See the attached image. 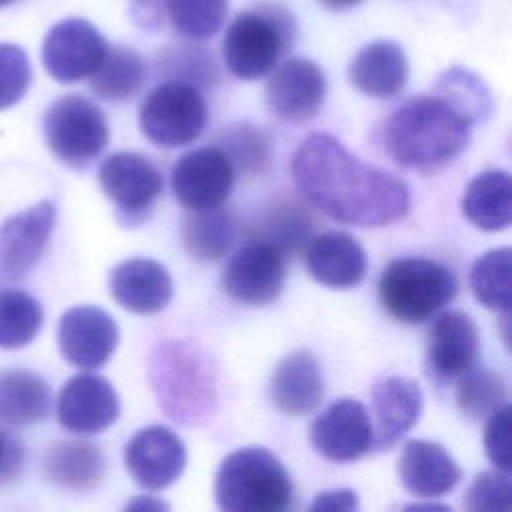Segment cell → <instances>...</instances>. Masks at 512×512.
I'll use <instances>...</instances> for the list:
<instances>
[{"mask_svg":"<svg viewBox=\"0 0 512 512\" xmlns=\"http://www.w3.org/2000/svg\"><path fill=\"white\" fill-rule=\"evenodd\" d=\"M146 80V64L142 56L122 44L108 46L98 68L88 76L90 90L108 102H124L134 98Z\"/></svg>","mask_w":512,"mask_h":512,"instance_id":"cell-29","label":"cell"},{"mask_svg":"<svg viewBox=\"0 0 512 512\" xmlns=\"http://www.w3.org/2000/svg\"><path fill=\"white\" fill-rule=\"evenodd\" d=\"M472 126L466 116L440 96H416L388 116L382 142L396 164L432 170L466 150Z\"/></svg>","mask_w":512,"mask_h":512,"instance_id":"cell-2","label":"cell"},{"mask_svg":"<svg viewBox=\"0 0 512 512\" xmlns=\"http://www.w3.org/2000/svg\"><path fill=\"white\" fill-rule=\"evenodd\" d=\"M180 238L194 260H220L236 240V222L232 214L220 206L190 210L182 220Z\"/></svg>","mask_w":512,"mask_h":512,"instance_id":"cell-31","label":"cell"},{"mask_svg":"<svg viewBox=\"0 0 512 512\" xmlns=\"http://www.w3.org/2000/svg\"><path fill=\"white\" fill-rule=\"evenodd\" d=\"M24 448L20 440L4 430H0V482L12 480L22 466Z\"/></svg>","mask_w":512,"mask_h":512,"instance_id":"cell-42","label":"cell"},{"mask_svg":"<svg viewBox=\"0 0 512 512\" xmlns=\"http://www.w3.org/2000/svg\"><path fill=\"white\" fill-rule=\"evenodd\" d=\"M304 260L308 274L316 282L336 290H346L360 284L368 268L366 252L358 240L338 230L312 238L306 244Z\"/></svg>","mask_w":512,"mask_h":512,"instance_id":"cell-23","label":"cell"},{"mask_svg":"<svg viewBox=\"0 0 512 512\" xmlns=\"http://www.w3.org/2000/svg\"><path fill=\"white\" fill-rule=\"evenodd\" d=\"M124 464L132 480L146 490L174 484L186 466V446L168 426L140 428L124 446Z\"/></svg>","mask_w":512,"mask_h":512,"instance_id":"cell-14","label":"cell"},{"mask_svg":"<svg viewBox=\"0 0 512 512\" xmlns=\"http://www.w3.org/2000/svg\"><path fill=\"white\" fill-rule=\"evenodd\" d=\"M424 394L408 376H386L372 386V448L390 450L420 418Z\"/></svg>","mask_w":512,"mask_h":512,"instance_id":"cell-19","label":"cell"},{"mask_svg":"<svg viewBox=\"0 0 512 512\" xmlns=\"http://www.w3.org/2000/svg\"><path fill=\"white\" fill-rule=\"evenodd\" d=\"M312 218L296 200H274L252 222V238L276 246L284 256L300 252L310 238Z\"/></svg>","mask_w":512,"mask_h":512,"instance_id":"cell-30","label":"cell"},{"mask_svg":"<svg viewBox=\"0 0 512 512\" xmlns=\"http://www.w3.org/2000/svg\"><path fill=\"white\" fill-rule=\"evenodd\" d=\"M170 506L154 496H138L132 502L126 504V510H150V512H160V510H168Z\"/></svg>","mask_w":512,"mask_h":512,"instance_id":"cell-44","label":"cell"},{"mask_svg":"<svg viewBox=\"0 0 512 512\" xmlns=\"http://www.w3.org/2000/svg\"><path fill=\"white\" fill-rule=\"evenodd\" d=\"M478 344L476 324L466 312L450 310L440 314L428 340L426 364L430 376L438 382L462 376L474 366Z\"/></svg>","mask_w":512,"mask_h":512,"instance_id":"cell-20","label":"cell"},{"mask_svg":"<svg viewBox=\"0 0 512 512\" xmlns=\"http://www.w3.org/2000/svg\"><path fill=\"white\" fill-rule=\"evenodd\" d=\"M214 498L224 512H284L294 486L284 464L262 446L230 452L214 478Z\"/></svg>","mask_w":512,"mask_h":512,"instance_id":"cell-4","label":"cell"},{"mask_svg":"<svg viewBox=\"0 0 512 512\" xmlns=\"http://www.w3.org/2000/svg\"><path fill=\"white\" fill-rule=\"evenodd\" d=\"M216 148H220L230 160L234 172L254 176L266 170L270 162L268 136L250 122H236L220 130L216 136Z\"/></svg>","mask_w":512,"mask_h":512,"instance_id":"cell-35","label":"cell"},{"mask_svg":"<svg viewBox=\"0 0 512 512\" xmlns=\"http://www.w3.org/2000/svg\"><path fill=\"white\" fill-rule=\"evenodd\" d=\"M56 226V206L42 200L0 226V280L16 282L24 278L42 258Z\"/></svg>","mask_w":512,"mask_h":512,"instance_id":"cell-13","label":"cell"},{"mask_svg":"<svg viewBox=\"0 0 512 512\" xmlns=\"http://www.w3.org/2000/svg\"><path fill=\"white\" fill-rule=\"evenodd\" d=\"M506 380L488 368H468L458 376L456 404L470 418H486L506 404Z\"/></svg>","mask_w":512,"mask_h":512,"instance_id":"cell-36","label":"cell"},{"mask_svg":"<svg viewBox=\"0 0 512 512\" xmlns=\"http://www.w3.org/2000/svg\"><path fill=\"white\" fill-rule=\"evenodd\" d=\"M32 80L28 54L16 44H0V110L22 100Z\"/></svg>","mask_w":512,"mask_h":512,"instance_id":"cell-40","label":"cell"},{"mask_svg":"<svg viewBox=\"0 0 512 512\" xmlns=\"http://www.w3.org/2000/svg\"><path fill=\"white\" fill-rule=\"evenodd\" d=\"M398 478L418 498H440L456 488L462 470L442 444L408 440L398 458Z\"/></svg>","mask_w":512,"mask_h":512,"instance_id":"cell-21","label":"cell"},{"mask_svg":"<svg viewBox=\"0 0 512 512\" xmlns=\"http://www.w3.org/2000/svg\"><path fill=\"white\" fill-rule=\"evenodd\" d=\"M106 38L84 18H66L50 28L42 44V64L58 82L88 78L104 58Z\"/></svg>","mask_w":512,"mask_h":512,"instance_id":"cell-11","label":"cell"},{"mask_svg":"<svg viewBox=\"0 0 512 512\" xmlns=\"http://www.w3.org/2000/svg\"><path fill=\"white\" fill-rule=\"evenodd\" d=\"M310 444L332 462H352L372 448V420L354 398L332 402L310 426Z\"/></svg>","mask_w":512,"mask_h":512,"instance_id":"cell-15","label":"cell"},{"mask_svg":"<svg viewBox=\"0 0 512 512\" xmlns=\"http://www.w3.org/2000/svg\"><path fill=\"white\" fill-rule=\"evenodd\" d=\"M40 302L22 290H0V348L30 344L42 328Z\"/></svg>","mask_w":512,"mask_h":512,"instance_id":"cell-34","label":"cell"},{"mask_svg":"<svg viewBox=\"0 0 512 512\" xmlns=\"http://www.w3.org/2000/svg\"><path fill=\"white\" fill-rule=\"evenodd\" d=\"M208 122V106L200 88L166 80L152 88L138 112L140 132L156 146L178 148L194 142Z\"/></svg>","mask_w":512,"mask_h":512,"instance_id":"cell-7","label":"cell"},{"mask_svg":"<svg viewBox=\"0 0 512 512\" xmlns=\"http://www.w3.org/2000/svg\"><path fill=\"white\" fill-rule=\"evenodd\" d=\"M406 510H450V508L442 504H408Z\"/></svg>","mask_w":512,"mask_h":512,"instance_id":"cell-46","label":"cell"},{"mask_svg":"<svg viewBox=\"0 0 512 512\" xmlns=\"http://www.w3.org/2000/svg\"><path fill=\"white\" fill-rule=\"evenodd\" d=\"M268 392L282 414L290 418L310 414L324 396V380L316 356L308 350L284 356L272 372Z\"/></svg>","mask_w":512,"mask_h":512,"instance_id":"cell-24","label":"cell"},{"mask_svg":"<svg viewBox=\"0 0 512 512\" xmlns=\"http://www.w3.org/2000/svg\"><path fill=\"white\" fill-rule=\"evenodd\" d=\"M458 292V280L444 264L404 256L388 262L378 280L382 308L404 324H418L442 310Z\"/></svg>","mask_w":512,"mask_h":512,"instance_id":"cell-6","label":"cell"},{"mask_svg":"<svg viewBox=\"0 0 512 512\" xmlns=\"http://www.w3.org/2000/svg\"><path fill=\"white\" fill-rule=\"evenodd\" d=\"M102 192L116 204L124 224H140L152 212L162 192V174L156 164L138 152H114L98 168Z\"/></svg>","mask_w":512,"mask_h":512,"instance_id":"cell-9","label":"cell"},{"mask_svg":"<svg viewBox=\"0 0 512 512\" xmlns=\"http://www.w3.org/2000/svg\"><path fill=\"white\" fill-rule=\"evenodd\" d=\"M120 400L114 386L98 374H76L56 400L58 422L76 434H96L116 422Z\"/></svg>","mask_w":512,"mask_h":512,"instance_id":"cell-18","label":"cell"},{"mask_svg":"<svg viewBox=\"0 0 512 512\" xmlns=\"http://www.w3.org/2000/svg\"><path fill=\"white\" fill-rule=\"evenodd\" d=\"M348 80L366 96L392 98L408 80V58L392 40L370 42L352 58Z\"/></svg>","mask_w":512,"mask_h":512,"instance_id":"cell-25","label":"cell"},{"mask_svg":"<svg viewBox=\"0 0 512 512\" xmlns=\"http://www.w3.org/2000/svg\"><path fill=\"white\" fill-rule=\"evenodd\" d=\"M290 170L298 192L342 224L388 226L410 208L400 178L352 156L330 134H310L296 148Z\"/></svg>","mask_w":512,"mask_h":512,"instance_id":"cell-1","label":"cell"},{"mask_svg":"<svg viewBox=\"0 0 512 512\" xmlns=\"http://www.w3.org/2000/svg\"><path fill=\"white\" fill-rule=\"evenodd\" d=\"M286 256L264 240H250L226 264L222 274L224 292L248 306L276 300L284 288Z\"/></svg>","mask_w":512,"mask_h":512,"instance_id":"cell-10","label":"cell"},{"mask_svg":"<svg viewBox=\"0 0 512 512\" xmlns=\"http://www.w3.org/2000/svg\"><path fill=\"white\" fill-rule=\"evenodd\" d=\"M42 128L52 154L72 168H86L102 154L110 138L104 112L78 94L54 100L44 114Z\"/></svg>","mask_w":512,"mask_h":512,"instance_id":"cell-8","label":"cell"},{"mask_svg":"<svg viewBox=\"0 0 512 512\" xmlns=\"http://www.w3.org/2000/svg\"><path fill=\"white\" fill-rule=\"evenodd\" d=\"M320 2L328 8H332V10H346V8H350V6H354L362 0H320Z\"/></svg>","mask_w":512,"mask_h":512,"instance_id":"cell-45","label":"cell"},{"mask_svg":"<svg viewBox=\"0 0 512 512\" xmlns=\"http://www.w3.org/2000/svg\"><path fill=\"white\" fill-rule=\"evenodd\" d=\"M148 382L160 410L182 426L204 424L216 410V364L194 340L158 342L148 356Z\"/></svg>","mask_w":512,"mask_h":512,"instance_id":"cell-3","label":"cell"},{"mask_svg":"<svg viewBox=\"0 0 512 512\" xmlns=\"http://www.w3.org/2000/svg\"><path fill=\"white\" fill-rule=\"evenodd\" d=\"M434 94L454 106L472 124L486 122L494 112L492 92L486 82L462 66L444 70L436 80Z\"/></svg>","mask_w":512,"mask_h":512,"instance_id":"cell-32","label":"cell"},{"mask_svg":"<svg viewBox=\"0 0 512 512\" xmlns=\"http://www.w3.org/2000/svg\"><path fill=\"white\" fill-rule=\"evenodd\" d=\"M52 406L48 382L30 370H8L0 374V422L28 426L42 422Z\"/></svg>","mask_w":512,"mask_h":512,"instance_id":"cell-28","label":"cell"},{"mask_svg":"<svg viewBox=\"0 0 512 512\" xmlns=\"http://www.w3.org/2000/svg\"><path fill=\"white\" fill-rule=\"evenodd\" d=\"M296 20L278 2H262L240 12L226 30L222 54L226 68L240 80L268 76L292 48Z\"/></svg>","mask_w":512,"mask_h":512,"instance_id":"cell-5","label":"cell"},{"mask_svg":"<svg viewBox=\"0 0 512 512\" xmlns=\"http://www.w3.org/2000/svg\"><path fill=\"white\" fill-rule=\"evenodd\" d=\"M466 220L486 232H498L512 222V182L506 170H486L470 180L462 196Z\"/></svg>","mask_w":512,"mask_h":512,"instance_id":"cell-27","label":"cell"},{"mask_svg":"<svg viewBox=\"0 0 512 512\" xmlns=\"http://www.w3.org/2000/svg\"><path fill=\"white\" fill-rule=\"evenodd\" d=\"M172 28L188 40H208L224 24L228 0H164Z\"/></svg>","mask_w":512,"mask_h":512,"instance_id":"cell-37","label":"cell"},{"mask_svg":"<svg viewBox=\"0 0 512 512\" xmlns=\"http://www.w3.org/2000/svg\"><path fill=\"white\" fill-rule=\"evenodd\" d=\"M170 186L176 200L188 210L218 208L230 196L234 168L220 148H196L176 160Z\"/></svg>","mask_w":512,"mask_h":512,"instance_id":"cell-12","label":"cell"},{"mask_svg":"<svg viewBox=\"0 0 512 512\" xmlns=\"http://www.w3.org/2000/svg\"><path fill=\"white\" fill-rule=\"evenodd\" d=\"M174 284L164 264L152 258H130L110 272L112 298L130 312L154 314L172 300Z\"/></svg>","mask_w":512,"mask_h":512,"instance_id":"cell-22","label":"cell"},{"mask_svg":"<svg viewBox=\"0 0 512 512\" xmlns=\"http://www.w3.org/2000/svg\"><path fill=\"white\" fill-rule=\"evenodd\" d=\"M464 508L470 512H510V472L498 468L480 472L464 494Z\"/></svg>","mask_w":512,"mask_h":512,"instance_id":"cell-39","label":"cell"},{"mask_svg":"<svg viewBox=\"0 0 512 512\" xmlns=\"http://www.w3.org/2000/svg\"><path fill=\"white\" fill-rule=\"evenodd\" d=\"M484 450L490 464L498 470L510 472V404H502L486 416Z\"/></svg>","mask_w":512,"mask_h":512,"instance_id":"cell-41","label":"cell"},{"mask_svg":"<svg viewBox=\"0 0 512 512\" xmlns=\"http://www.w3.org/2000/svg\"><path fill=\"white\" fill-rule=\"evenodd\" d=\"M358 496L354 490L348 488H338V490H326L314 496V502L310 504L312 512H322V510H358Z\"/></svg>","mask_w":512,"mask_h":512,"instance_id":"cell-43","label":"cell"},{"mask_svg":"<svg viewBox=\"0 0 512 512\" xmlns=\"http://www.w3.org/2000/svg\"><path fill=\"white\" fill-rule=\"evenodd\" d=\"M158 74L166 80H178L196 88H208L218 82V66L212 54L200 46L166 48L156 62Z\"/></svg>","mask_w":512,"mask_h":512,"instance_id":"cell-38","label":"cell"},{"mask_svg":"<svg viewBox=\"0 0 512 512\" xmlns=\"http://www.w3.org/2000/svg\"><path fill=\"white\" fill-rule=\"evenodd\" d=\"M512 250L508 246L488 250L478 256L470 270V288L474 298L490 310L510 314L512 304Z\"/></svg>","mask_w":512,"mask_h":512,"instance_id":"cell-33","label":"cell"},{"mask_svg":"<svg viewBox=\"0 0 512 512\" xmlns=\"http://www.w3.org/2000/svg\"><path fill=\"white\" fill-rule=\"evenodd\" d=\"M46 476L74 492H84L100 484L106 472V458L96 444L82 440H60L44 454Z\"/></svg>","mask_w":512,"mask_h":512,"instance_id":"cell-26","label":"cell"},{"mask_svg":"<svg viewBox=\"0 0 512 512\" xmlns=\"http://www.w3.org/2000/svg\"><path fill=\"white\" fill-rule=\"evenodd\" d=\"M114 318L98 306H74L58 322V348L62 356L84 370L100 368L118 346Z\"/></svg>","mask_w":512,"mask_h":512,"instance_id":"cell-16","label":"cell"},{"mask_svg":"<svg viewBox=\"0 0 512 512\" xmlns=\"http://www.w3.org/2000/svg\"><path fill=\"white\" fill-rule=\"evenodd\" d=\"M266 104L284 122L314 118L326 98V78L308 58H290L280 64L266 84Z\"/></svg>","mask_w":512,"mask_h":512,"instance_id":"cell-17","label":"cell"},{"mask_svg":"<svg viewBox=\"0 0 512 512\" xmlns=\"http://www.w3.org/2000/svg\"><path fill=\"white\" fill-rule=\"evenodd\" d=\"M12 2H14V0H0V8H2V6H8V4H12Z\"/></svg>","mask_w":512,"mask_h":512,"instance_id":"cell-47","label":"cell"}]
</instances>
